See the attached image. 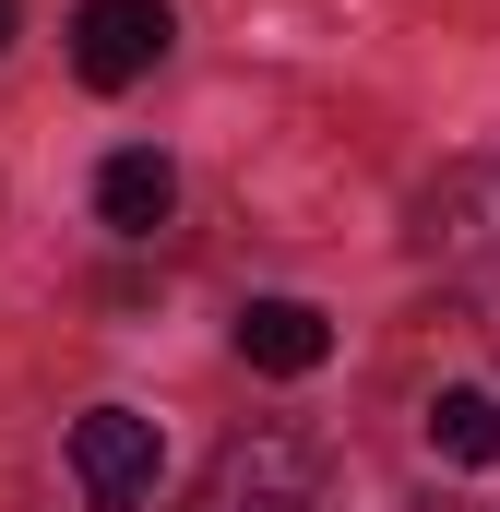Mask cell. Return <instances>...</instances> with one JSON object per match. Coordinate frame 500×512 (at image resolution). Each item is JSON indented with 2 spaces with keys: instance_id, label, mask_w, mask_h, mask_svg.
I'll return each mask as SVG.
<instances>
[{
  "instance_id": "ba28073f",
  "label": "cell",
  "mask_w": 500,
  "mask_h": 512,
  "mask_svg": "<svg viewBox=\"0 0 500 512\" xmlns=\"http://www.w3.org/2000/svg\"><path fill=\"white\" fill-rule=\"evenodd\" d=\"M12 24H24V12H12V0H0V48H12Z\"/></svg>"
},
{
  "instance_id": "7a4b0ae2",
  "label": "cell",
  "mask_w": 500,
  "mask_h": 512,
  "mask_svg": "<svg viewBox=\"0 0 500 512\" xmlns=\"http://www.w3.org/2000/svg\"><path fill=\"white\" fill-rule=\"evenodd\" d=\"M405 239L441 262V274H489L500 262V155H453V167L417 191V227H405Z\"/></svg>"
},
{
  "instance_id": "8992f818",
  "label": "cell",
  "mask_w": 500,
  "mask_h": 512,
  "mask_svg": "<svg viewBox=\"0 0 500 512\" xmlns=\"http://www.w3.org/2000/svg\"><path fill=\"white\" fill-rule=\"evenodd\" d=\"M96 215H108L120 239H155V227L179 215V167H167L155 143H120V155L96 167Z\"/></svg>"
},
{
  "instance_id": "3957f363",
  "label": "cell",
  "mask_w": 500,
  "mask_h": 512,
  "mask_svg": "<svg viewBox=\"0 0 500 512\" xmlns=\"http://www.w3.org/2000/svg\"><path fill=\"white\" fill-rule=\"evenodd\" d=\"M72 477L96 512H155V477H167V429L143 405H96L72 417Z\"/></svg>"
},
{
  "instance_id": "6da1fadb",
  "label": "cell",
  "mask_w": 500,
  "mask_h": 512,
  "mask_svg": "<svg viewBox=\"0 0 500 512\" xmlns=\"http://www.w3.org/2000/svg\"><path fill=\"white\" fill-rule=\"evenodd\" d=\"M191 512H322V441H310V429H286V417L239 429V441L203 465Z\"/></svg>"
},
{
  "instance_id": "52a82bcc",
  "label": "cell",
  "mask_w": 500,
  "mask_h": 512,
  "mask_svg": "<svg viewBox=\"0 0 500 512\" xmlns=\"http://www.w3.org/2000/svg\"><path fill=\"white\" fill-rule=\"evenodd\" d=\"M429 453H441V465H500V393L489 382L429 393Z\"/></svg>"
},
{
  "instance_id": "277c9868",
  "label": "cell",
  "mask_w": 500,
  "mask_h": 512,
  "mask_svg": "<svg viewBox=\"0 0 500 512\" xmlns=\"http://www.w3.org/2000/svg\"><path fill=\"white\" fill-rule=\"evenodd\" d=\"M167 48H179V12H167V0H84V12H72V72H84L96 96H131Z\"/></svg>"
},
{
  "instance_id": "5b68a950",
  "label": "cell",
  "mask_w": 500,
  "mask_h": 512,
  "mask_svg": "<svg viewBox=\"0 0 500 512\" xmlns=\"http://www.w3.org/2000/svg\"><path fill=\"white\" fill-rule=\"evenodd\" d=\"M239 358L274 370V382H310V370L334 358V322H322L310 298H250V310H239Z\"/></svg>"
}]
</instances>
